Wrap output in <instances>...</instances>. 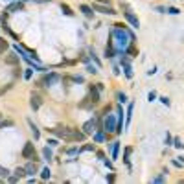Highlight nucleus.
Instances as JSON below:
<instances>
[{"label":"nucleus","mask_w":184,"mask_h":184,"mask_svg":"<svg viewBox=\"0 0 184 184\" xmlns=\"http://www.w3.org/2000/svg\"><path fill=\"white\" fill-rule=\"evenodd\" d=\"M122 7H123V17L127 19V22H129L133 28H136V30H138V28H140V21H138V17L131 11V7H129L127 4H122Z\"/></svg>","instance_id":"obj_1"},{"label":"nucleus","mask_w":184,"mask_h":184,"mask_svg":"<svg viewBox=\"0 0 184 184\" xmlns=\"http://www.w3.org/2000/svg\"><path fill=\"white\" fill-rule=\"evenodd\" d=\"M116 127H118V118H116L114 114H107V118H105V129H103V131H107V133H116Z\"/></svg>","instance_id":"obj_2"},{"label":"nucleus","mask_w":184,"mask_h":184,"mask_svg":"<svg viewBox=\"0 0 184 184\" xmlns=\"http://www.w3.org/2000/svg\"><path fill=\"white\" fill-rule=\"evenodd\" d=\"M92 9H94V11H100L103 15H116V13H118V11H114L109 4H98V2L92 4Z\"/></svg>","instance_id":"obj_3"},{"label":"nucleus","mask_w":184,"mask_h":184,"mask_svg":"<svg viewBox=\"0 0 184 184\" xmlns=\"http://www.w3.org/2000/svg\"><path fill=\"white\" fill-rule=\"evenodd\" d=\"M22 157L24 158H33V160H39L37 158V155H35V147H33V144L31 142H26V145H24V149H22Z\"/></svg>","instance_id":"obj_4"},{"label":"nucleus","mask_w":184,"mask_h":184,"mask_svg":"<svg viewBox=\"0 0 184 184\" xmlns=\"http://www.w3.org/2000/svg\"><path fill=\"white\" fill-rule=\"evenodd\" d=\"M42 105V98L39 92H33L31 94V98H30V107L33 109V111H39V107Z\"/></svg>","instance_id":"obj_5"},{"label":"nucleus","mask_w":184,"mask_h":184,"mask_svg":"<svg viewBox=\"0 0 184 184\" xmlns=\"http://www.w3.org/2000/svg\"><path fill=\"white\" fill-rule=\"evenodd\" d=\"M57 81H59V76H57L55 72H52V74H48V76H44L41 83L44 85V87H52V85H55Z\"/></svg>","instance_id":"obj_6"},{"label":"nucleus","mask_w":184,"mask_h":184,"mask_svg":"<svg viewBox=\"0 0 184 184\" xmlns=\"http://www.w3.org/2000/svg\"><path fill=\"white\" fill-rule=\"evenodd\" d=\"M24 169H26V175L28 177H33L37 171H39V166H37V160H31V162H28L24 166Z\"/></svg>","instance_id":"obj_7"},{"label":"nucleus","mask_w":184,"mask_h":184,"mask_svg":"<svg viewBox=\"0 0 184 184\" xmlns=\"http://www.w3.org/2000/svg\"><path fill=\"white\" fill-rule=\"evenodd\" d=\"M79 11H81V13L87 17V19H94V9H92V6L81 4V6H79Z\"/></svg>","instance_id":"obj_8"},{"label":"nucleus","mask_w":184,"mask_h":184,"mask_svg":"<svg viewBox=\"0 0 184 184\" xmlns=\"http://www.w3.org/2000/svg\"><path fill=\"white\" fill-rule=\"evenodd\" d=\"M96 131V120H88V122L83 125V133L85 134H92Z\"/></svg>","instance_id":"obj_9"},{"label":"nucleus","mask_w":184,"mask_h":184,"mask_svg":"<svg viewBox=\"0 0 184 184\" xmlns=\"http://www.w3.org/2000/svg\"><path fill=\"white\" fill-rule=\"evenodd\" d=\"M88 90H90L88 100H90L92 103H98V101H100V88H98V87H90Z\"/></svg>","instance_id":"obj_10"},{"label":"nucleus","mask_w":184,"mask_h":184,"mask_svg":"<svg viewBox=\"0 0 184 184\" xmlns=\"http://www.w3.org/2000/svg\"><path fill=\"white\" fill-rule=\"evenodd\" d=\"M26 122H28V125H30V131H31V133H33V138H35V140H39V138H41V133H39V127H37V125H35V123L31 122V120H30V118H28V120H26Z\"/></svg>","instance_id":"obj_11"},{"label":"nucleus","mask_w":184,"mask_h":184,"mask_svg":"<svg viewBox=\"0 0 184 184\" xmlns=\"http://www.w3.org/2000/svg\"><path fill=\"white\" fill-rule=\"evenodd\" d=\"M21 9H24V2H13V4H9V6L6 7V11H9V13L21 11Z\"/></svg>","instance_id":"obj_12"},{"label":"nucleus","mask_w":184,"mask_h":184,"mask_svg":"<svg viewBox=\"0 0 184 184\" xmlns=\"http://www.w3.org/2000/svg\"><path fill=\"white\" fill-rule=\"evenodd\" d=\"M6 63H7V64H19V55H17V52H11V54H7Z\"/></svg>","instance_id":"obj_13"},{"label":"nucleus","mask_w":184,"mask_h":184,"mask_svg":"<svg viewBox=\"0 0 184 184\" xmlns=\"http://www.w3.org/2000/svg\"><path fill=\"white\" fill-rule=\"evenodd\" d=\"M118 151H120V142H112V145H111V157H112V160L118 158Z\"/></svg>","instance_id":"obj_14"},{"label":"nucleus","mask_w":184,"mask_h":184,"mask_svg":"<svg viewBox=\"0 0 184 184\" xmlns=\"http://www.w3.org/2000/svg\"><path fill=\"white\" fill-rule=\"evenodd\" d=\"M42 157H44V160H48V162H52V158H54V153H52V149H50V145H46V147L42 149Z\"/></svg>","instance_id":"obj_15"},{"label":"nucleus","mask_w":184,"mask_h":184,"mask_svg":"<svg viewBox=\"0 0 184 184\" xmlns=\"http://www.w3.org/2000/svg\"><path fill=\"white\" fill-rule=\"evenodd\" d=\"M131 151H133L131 147H125V153H123V162L127 164L129 169H131V158H129V157H131Z\"/></svg>","instance_id":"obj_16"},{"label":"nucleus","mask_w":184,"mask_h":184,"mask_svg":"<svg viewBox=\"0 0 184 184\" xmlns=\"http://www.w3.org/2000/svg\"><path fill=\"white\" fill-rule=\"evenodd\" d=\"M61 11L66 15V17H74V11L70 9V6H68V4H61Z\"/></svg>","instance_id":"obj_17"},{"label":"nucleus","mask_w":184,"mask_h":184,"mask_svg":"<svg viewBox=\"0 0 184 184\" xmlns=\"http://www.w3.org/2000/svg\"><path fill=\"white\" fill-rule=\"evenodd\" d=\"M105 55H107V57H114V48H112V42H109V46L105 48Z\"/></svg>","instance_id":"obj_18"},{"label":"nucleus","mask_w":184,"mask_h":184,"mask_svg":"<svg viewBox=\"0 0 184 184\" xmlns=\"http://www.w3.org/2000/svg\"><path fill=\"white\" fill-rule=\"evenodd\" d=\"M13 173H15L19 179H24V177H26V169H24V167H15V171H13Z\"/></svg>","instance_id":"obj_19"},{"label":"nucleus","mask_w":184,"mask_h":184,"mask_svg":"<svg viewBox=\"0 0 184 184\" xmlns=\"http://www.w3.org/2000/svg\"><path fill=\"white\" fill-rule=\"evenodd\" d=\"M90 59H92V61L96 63V66H101V61L98 59V55L94 54V50H90Z\"/></svg>","instance_id":"obj_20"},{"label":"nucleus","mask_w":184,"mask_h":184,"mask_svg":"<svg viewBox=\"0 0 184 184\" xmlns=\"http://www.w3.org/2000/svg\"><path fill=\"white\" fill-rule=\"evenodd\" d=\"M94 140H96V142H103V140H105V134H103V131H98V133L94 134Z\"/></svg>","instance_id":"obj_21"},{"label":"nucleus","mask_w":184,"mask_h":184,"mask_svg":"<svg viewBox=\"0 0 184 184\" xmlns=\"http://www.w3.org/2000/svg\"><path fill=\"white\" fill-rule=\"evenodd\" d=\"M7 177H9V169H6V167L0 166V179H7Z\"/></svg>","instance_id":"obj_22"},{"label":"nucleus","mask_w":184,"mask_h":184,"mask_svg":"<svg viewBox=\"0 0 184 184\" xmlns=\"http://www.w3.org/2000/svg\"><path fill=\"white\" fill-rule=\"evenodd\" d=\"M133 107H134L133 103H129V107H127V118H125V122H127V123L131 122V114H133Z\"/></svg>","instance_id":"obj_23"},{"label":"nucleus","mask_w":184,"mask_h":184,"mask_svg":"<svg viewBox=\"0 0 184 184\" xmlns=\"http://www.w3.org/2000/svg\"><path fill=\"white\" fill-rule=\"evenodd\" d=\"M116 98H118V101H120V103H125V101H127L125 92H118V94H116Z\"/></svg>","instance_id":"obj_24"},{"label":"nucleus","mask_w":184,"mask_h":184,"mask_svg":"<svg viewBox=\"0 0 184 184\" xmlns=\"http://www.w3.org/2000/svg\"><path fill=\"white\" fill-rule=\"evenodd\" d=\"M41 177L46 181V179H50V169L48 167H42V171H41Z\"/></svg>","instance_id":"obj_25"},{"label":"nucleus","mask_w":184,"mask_h":184,"mask_svg":"<svg viewBox=\"0 0 184 184\" xmlns=\"http://www.w3.org/2000/svg\"><path fill=\"white\" fill-rule=\"evenodd\" d=\"M166 11H167V13H171V15H179V13H181V9H179V7H173V6H171V7H167Z\"/></svg>","instance_id":"obj_26"},{"label":"nucleus","mask_w":184,"mask_h":184,"mask_svg":"<svg viewBox=\"0 0 184 184\" xmlns=\"http://www.w3.org/2000/svg\"><path fill=\"white\" fill-rule=\"evenodd\" d=\"M31 76H33V70H31V66H30V68H26V72H24V79H31Z\"/></svg>","instance_id":"obj_27"},{"label":"nucleus","mask_w":184,"mask_h":184,"mask_svg":"<svg viewBox=\"0 0 184 184\" xmlns=\"http://www.w3.org/2000/svg\"><path fill=\"white\" fill-rule=\"evenodd\" d=\"M66 153H68V155H78V153H79V149H78V145H74V147H68V149H66Z\"/></svg>","instance_id":"obj_28"},{"label":"nucleus","mask_w":184,"mask_h":184,"mask_svg":"<svg viewBox=\"0 0 184 184\" xmlns=\"http://www.w3.org/2000/svg\"><path fill=\"white\" fill-rule=\"evenodd\" d=\"M173 145L179 147V149H184V144L181 142V138H173Z\"/></svg>","instance_id":"obj_29"},{"label":"nucleus","mask_w":184,"mask_h":184,"mask_svg":"<svg viewBox=\"0 0 184 184\" xmlns=\"http://www.w3.org/2000/svg\"><path fill=\"white\" fill-rule=\"evenodd\" d=\"M166 175H167V173H162V175H158V177H155V179H153V182H164V179H166Z\"/></svg>","instance_id":"obj_30"},{"label":"nucleus","mask_w":184,"mask_h":184,"mask_svg":"<svg viewBox=\"0 0 184 184\" xmlns=\"http://www.w3.org/2000/svg\"><path fill=\"white\" fill-rule=\"evenodd\" d=\"M147 100H149V101H155V100H157V92H155V90H151V92L147 94Z\"/></svg>","instance_id":"obj_31"},{"label":"nucleus","mask_w":184,"mask_h":184,"mask_svg":"<svg viewBox=\"0 0 184 184\" xmlns=\"http://www.w3.org/2000/svg\"><path fill=\"white\" fill-rule=\"evenodd\" d=\"M48 145H50V147H57V145H59V142H57V140H55V138H50V140H48Z\"/></svg>","instance_id":"obj_32"},{"label":"nucleus","mask_w":184,"mask_h":184,"mask_svg":"<svg viewBox=\"0 0 184 184\" xmlns=\"http://www.w3.org/2000/svg\"><path fill=\"white\" fill-rule=\"evenodd\" d=\"M87 72H88V74H96L98 70H96V66H92V64H87Z\"/></svg>","instance_id":"obj_33"},{"label":"nucleus","mask_w":184,"mask_h":184,"mask_svg":"<svg viewBox=\"0 0 184 184\" xmlns=\"http://www.w3.org/2000/svg\"><path fill=\"white\" fill-rule=\"evenodd\" d=\"M160 103L166 105V107H169V98H166V96H160Z\"/></svg>","instance_id":"obj_34"},{"label":"nucleus","mask_w":184,"mask_h":184,"mask_svg":"<svg viewBox=\"0 0 184 184\" xmlns=\"http://www.w3.org/2000/svg\"><path fill=\"white\" fill-rule=\"evenodd\" d=\"M101 162L105 164V166H107V167H109V169H114V166H112V162H111V160H107V158H103Z\"/></svg>","instance_id":"obj_35"},{"label":"nucleus","mask_w":184,"mask_h":184,"mask_svg":"<svg viewBox=\"0 0 184 184\" xmlns=\"http://www.w3.org/2000/svg\"><path fill=\"white\" fill-rule=\"evenodd\" d=\"M81 151H94V145H90V144H87V145H83Z\"/></svg>","instance_id":"obj_36"},{"label":"nucleus","mask_w":184,"mask_h":184,"mask_svg":"<svg viewBox=\"0 0 184 184\" xmlns=\"http://www.w3.org/2000/svg\"><path fill=\"white\" fill-rule=\"evenodd\" d=\"M173 166H177V167H184V162H182V160H177V158H173Z\"/></svg>","instance_id":"obj_37"},{"label":"nucleus","mask_w":184,"mask_h":184,"mask_svg":"<svg viewBox=\"0 0 184 184\" xmlns=\"http://www.w3.org/2000/svg\"><path fill=\"white\" fill-rule=\"evenodd\" d=\"M173 138H171V134H169V133H167V134H166V145H173Z\"/></svg>","instance_id":"obj_38"},{"label":"nucleus","mask_w":184,"mask_h":184,"mask_svg":"<svg viewBox=\"0 0 184 184\" xmlns=\"http://www.w3.org/2000/svg\"><path fill=\"white\" fill-rule=\"evenodd\" d=\"M4 48H7V42L4 41V39H0V52H2Z\"/></svg>","instance_id":"obj_39"},{"label":"nucleus","mask_w":184,"mask_h":184,"mask_svg":"<svg viewBox=\"0 0 184 184\" xmlns=\"http://www.w3.org/2000/svg\"><path fill=\"white\" fill-rule=\"evenodd\" d=\"M157 11H158V13H166V9H164L162 6H158V7H157Z\"/></svg>","instance_id":"obj_40"},{"label":"nucleus","mask_w":184,"mask_h":184,"mask_svg":"<svg viewBox=\"0 0 184 184\" xmlns=\"http://www.w3.org/2000/svg\"><path fill=\"white\" fill-rule=\"evenodd\" d=\"M2 122H4V120H2V114H0V123H2Z\"/></svg>","instance_id":"obj_41"},{"label":"nucleus","mask_w":184,"mask_h":184,"mask_svg":"<svg viewBox=\"0 0 184 184\" xmlns=\"http://www.w3.org/2000/svg\"><path fill=\"white\" fill-rule=\"evenodd\" d=\"M24 2H30V0H24Z\"/></svg>","instance_id":"obj_42"}]
</instances>
